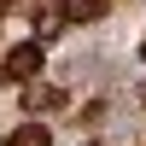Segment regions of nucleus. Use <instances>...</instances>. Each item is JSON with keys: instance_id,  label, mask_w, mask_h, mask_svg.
Instances as JSON below:
<instances>
[{"instance_id": "obj_1", "label": "nucleus", "mask_w": 146, "mask_h": 146, "mask_svg": "<svg viewBox=\"0 0 146 146\" xmlns=\"http://www.w3.org/2000/svg\"><path fill=\"white\" fill-rule=\"evenodd\" d=\"M35 76H41V41H23V47H12V53L0 58V82H18V88H29Z\"/></svg>"}, {"instance_id": "obj_2", "label": "nucleus", "mask_w": 146, "mask_h": 146, "mask_svg": "<svg viewBox=\"0 0 146 146\" xmlns=\"http://www.w3.org/2000/svg\"><path fill=\"white\" fill-rule=\"evenodd\" d=\"M6 146H53V135H47V123H18L6 135Z\"/></svg>"}, {"instance_id": "obj_3", "label": "nucleus", "mask_w": 146, "mask_h": 146, "mask_svg": "<svg viewBox=\"0 0 146 146\" xmlns=\"http://www.w3.org/2000/svg\"><path fill=\"white\" fill-rule=\"evenodd\" d=\"M23 105H29V111H53V105H64V94H58V88H35V82H29V88H23Z\"/></svg>"}, {"instance_id": "obj_4", "label": "nucleus", "mask_w": 146, "mask_h": 146, "mask_svg": "<svg viewBox=\"0 0 146 146\" xmlns=\"http://www.w3.org/2000/svg\"><path fill=\"white\" fill-rule=\"evenodd\" d=\"M100 12H105V0H64V18L70 23H94Z\"/></svg>"}, {"instance_id": "obj_5", "label": "nucleus", "mask_w": 146, "mask_h": 146, "mask_svg": "<svg viewBox=\"0 0 146 146\" xmlns=\"http://www.w3.org/2000/svg\"><path fill=\"white\" fill-rule=\"evenodd\" d=\"M140 100H146V82H140Z\"/></svg>"}, {"instance_id": "obj_6", "label": "nucleus", "mask_w": 146, "mask_h": 146, "mask_svg": "<svg viewBox=\"0 0 146 146\" xmlns=\"http://www.w3.org/2000/svg\"><path fill=\"white\" fill-rule=\"evenodd\" d=\"M0 12H6V0H0Z\"/></svg>"}]
</instances>
